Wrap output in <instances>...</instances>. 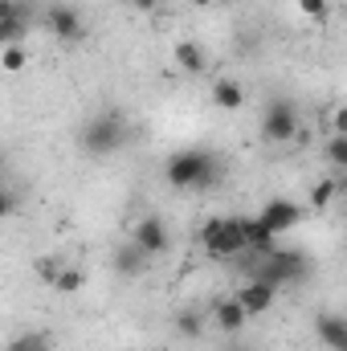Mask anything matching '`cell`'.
<instances>
[{"instance_id":"6da1fadb","label":"cell","mask_w":347,"mask_h":351,"mask_svg":"<svg viewBox=\"0 0 347 351\" xmlns=\"http://www.w3.org/2000/svg\"><path fill=\"white\" fill-rule=\"evenodd\" d=\"M164 180L172 184L176 192H192V188L204 192V188H213V184L221 180V164H217V156L204 152V147H184V152L168 156Z\"/></svg>"},{"instance_id":"7a4b0ae2","label":"cell","mask_w":347,"mask_h":351,"mask_svg":"<svg viewBox=\"0 0 347 351\" xmlns=\"http://www.w3.org/2000/svg\"><path fill=\"white\" fill-rule=\"evenodd\" d=\"M127 119L119 114V110H98V114H90L86 123H82V131H78V143H82V152L86 156H98V160H106V156H115L123 143H127Z\"/></svg>"},{"instance_id":"3957f363","label":"cell","mask_w":347,"mask_h":351,"mask_svg":"<svg viewBox=\"0 0 347 351\" xmlns=\"http://www.w3.org/2000/svg\"><path fill=\"white\" fill-rule=\"evenodd\" d=\"M200 245L208 258L217 262H229L237 254L250 250V233H246V217H213L204 229H200Z\"/></svg>"},{"instance_id":"277c9868","label":"cell","mask_w":347,"mask_h":351,"mask_svg":"<svg viewBox=\"0 0 347 351\" xmlns=\"http://www.w3.org/2000/svg\"><path fill=\"white\" fill-rule=\"evenodd\" d=\"M311 274V262H307V254H290V250H274V254H265L254 269V278L261 282H270V286H286V282H302Z\"/></svg>"},{"instance_id":"5b68a950","label":"cell","mask_w":347,"mask_h":351,"mask_svg":"<svg viewBox=\"0 0 347 351\" xmlns=\"http://www.w3.org/2000/svg\"><path fill=\"white\" fill-rule=\"evenodd\" d=\"M261 139L265 143L298 139V110H294V102H286V98L265 102V110H261Z\"/></svg>"},{"instance_id":"8992f818","label":"cell","mask_w":347,"mask_h":351,"mask_svg":"<svg viewBox=\"0 0 347 351\" xmlns=\"http://www.w3.org/2000/svg\"><path fill=\"white\" fill-rule=\"evenodd\" d=\"M131 241L147 254V258H160V254H168V245H172V233H168V225H164V217H139L135 221V229H131Z\"/></svg>"},{"instance_id":"52a82bcc","label":"cell","mask_w":347,"mask_h":351,"mask_svg":"<svg viewBox=\"0 0 347 351\" xmlns=\"http://www.w3.org/2000/svg\"><path fill=\"white\" fill-rule=\"evenodd\" d=\"M45 25H49V33H53L58 41H66V45H74V41L86 37L82 12H78L74 4H49V8H45Z\"/></svg>"},{"instance_id":"ba28073f","label":"cell","mask_w":347,"mask_h":351,"mask_svg":"<svg viewBox=\"0 0 347 351\" xmlns=\"http://www.w3.org/2000/svg\"><path fill=\"white\" fill-rule=\"evenodd\" d=\"M258 217L274 229V233H278V237H282V233H290V229L302 221V208H298L294 200H286V196H274V200H265V204H261Z\"/></svg>"},{"instance_id":"9c48e42d","label":"cell","mask_w":347,"mask_h":351,"mask_svg":"<svg viewBox=\"0 0 347 351\" xmlns=\"http://www.w3.org/2000/svg\"><path fill=\"white\" fill-rule=\"evenodd\" d=\"M172 58H176V70L188 74V78H200V74L208 70V53H204L200 41H176Z\"/></svg>"},{"instance_id":"30bf717a","label":"cell","mask_w":347,"mask_h":351,"mask_svg":"<svg viewBox=\"0 0 347 351\" xmlns=\"http://www.w3.org/2000/svg\"><path fill=\"white\" fill-rule=\"evenodd\" d=\"M274 294H278V286H270V282H261V278H250V282L237 290V302H241L250 315H265V311L274 306Z\"/></svg>"},{"instance_id":"8fae6325","label":"cell","mask_w":347,"mask_h":351,"mask_svg":"<svg viewBox=\"0 0 347 351\" xmlns=\"http://www.w3.org/2000/svg\"><path fill=\"white\" fill-rule=\"evenodd\" d=\"M147 262H152V258H147L135 241H123V245L115 250V258H110V265H115V274H119V278H139Z\"/></svg>"},{"instance_id":"7c38bea8","label":"cell","mask_w":347,"mask_h":351,"mask_svg":"<svg viewBox=\"0 0 347 351\" xmlns=\"http://www.w3.org/2000/svg\"><path fill=\"white\" fill-rule=\"evenodd\" d=\"M213 319H217V327L225 331V335H237L241 327H246V319H250V311L237 302V294L233 298H221L217 306H213Z\"/></svg>"},{"instance_id":"4fadbf2b","label":"cell","mask_w":347,"mask_h":351,"mask_svg":"<svg viewBox=\"0 0 347 351\" xmlns=\"http://www.w3.org/2000/svg\"><path fill=\"white\" fill-rule=\"evenodd\" d=\"M315 331H319V339H323V348H331V351H344L347 343V319L344 315H319L315 319Z\"/></svg>"},{"instance_id":"5bb4252c","label":"cell","mask_w":347,"mask_h":351,"mask_svg":"<svg viewBox=\"0 0 347 351\" xmlns=\"http://www.w3.org/2000/svg\"><path fill=\"white\" fill-rule=\"evenodd\" d=\"M213 106L217 110H241L246 106V90L237 78H217L213 82Z\"/></svg>"},{"instance_id":"9a60e30c","label":"cell","mask_w":347,"mask_h":351,"mask_svg":"<svg viewBox=\"0 0 347 351\" xmlns=\"http://www.w3.org/2000/svg\"><path fill=\"white\" fill-rule=\"evenodd\" d=\"M246 233H250V250H254V254H261V258L278 250V245H274V241H278V233H274V229H270V225H265L261 217L246 221Z\"/></svg>"},{"instance_id":"2e32d148","label":"cell","mask_w":347,"mask_h":351,"mask_svg":"<svg viewBox=\"0 0 347 351\" xmlns=\"http://www.w3.org/2000/svg\"><path fill=\"white\" fill-rule=\"evenodd\" d=\"M176 331H180L184 339H200V335H204V315H200L196 306H184V311L176 315Z\"/></svg>"},{"instance_id":"e0dca14e","label":"cell","mask_w":347,"mask_h":351,"mask_svg":"<svg viewBox=\"0 0 347 351\" xmlns=\"http://www.w3.org/2000/svg\"><path fill=\"white\" fill-rule=\"evenodd\" d=\"M8 351H53V339L45 331H25V335L8 339Z\"/></svg>"},{"instance_id":"ac0fdd59","label":"cell","mask_w":347,"mask_h":351,"mask_svg":"<svg viewBox=\"0 0 347 351\" xmlns=\"http://www.w3.org/2000/svg\"><path fill=\"white\" fill-rule=\"evenodd\" d=\"M335 196H339V184H335L331 176H323V180L311 188V208H315V213H323V208H331V200H335Z\"/></svg>"},{"instance_id":"d6986e66","label":"cell","mask_w":347,"mask_h":351,"mask_svg":"<svg viewBox=\"0 0 347 351\" xmlns=\"http://www.w3.org/2000/svg\"><path fill=\"white\" fill-rule=\"evenodd\" d=\"M82 282H86V274H82L78 265H66V262H62L58 278H53V290H62V294H78V290H82Z\"/></svg>"},{"instance_id":"ffe728a7","label":"cell","mask_w":347,"mask_h":351,"mask_svg":"<svg viewBox=\"0 0 347 351\" xmlns=\"http://www.w3.org/2000/svg\"><path fill=\"white\" fill-rule=\"evenodd\" d=\"M323 160H327L331 168L347 172V135H327V143H323Z\"/></svg>"},{"instance_id":"44dd1931","label":"cell","mask_w":347,"mask_h":351,"mask_svg":"<svg viewBox=\"0 0 347 351\" xmlns=\"http://www.w3.org/2000/svg\"><path fill=\"white\" fill-rule=\"evenodd\" d=\"M25 37V16H4L0 21V45H21Z\"/></svg>"},{"instance_id":"7402d4cb","label":"cell","mask_w":347,"mask_h":351,"mask_svg":"<svg viewBox=\"0 0 347 351\" xmlns=\"http://www.w3.org/2000/svg\"><path fill=\"white\" fill-rule=\"evenodd\" d=\"M298 12L307 21H327L331 16V0H298Z\"/></svg>"},{"instance_id":"603a6c76","label":"cell","mask_w":347,"mask_h":351,"mask_svg":"<svg viewBox=\"0 0 347 351\" xmlns=\"http://www.w3.org/2000/svg\"><path fill=\"white\" fill-rule=\"evenodd\" d=\"M0 62H4V70H8V74H21V70H25V62H29V53H25L21 45H4V58H0Z\"/></svg>"},{"instance_id":"cb8c5ba5","label":"cell","mask_w":347,"mask_h":351,"mask_svg":"<svg viewBox=\"0 0 347 351\" xmlns=\"http://www.w3.org/2000/svg\"><path fill=\"white\" fill-rule=\"evenodd\" d=\"M331 135H347V106L331 110Z\"/></svg>"},{"instance_id":"d4e9b609","label":"cell","mask_w":347,"mask_h":351,"mask_svg":"<svg viewBox=\"0 0 347 351\" xmlns=\"http://www.w3.org/2000/svg\"><path fill=\"white\" fill-rule=\"evenodd\" d=\"M0 213H4V217H12V213H16V192H12V188H4V200H0Z\"/></svg>"},{"instance_id":"484cf974","label":"cell","mask_w":347,"mask_h":351,"mask_svg":"<svg viewBox=\"0 0 347 351\" xmlns=\"http://www.w3.org/2000/svg\"><path fill=\"white\" fill-rule=\"evenodd\" d=\"M131 8H135V12H156L160 0H131Z\"/></svg>"},{"instance_id":"4316f807","label":"cell","mask_w":347,"mask_h":351,"mask_svg":"<svg viewBox=\"0 0 347 351\" xmlns=\"http://www.w3.org/2000/svg\"><path fill=\"white\" fill-rule=\"evenodd\" d=\"M188 4H192V8H213L217 0H188Z\"/></svg>"},{"instance_id":"83f0119b","label":"cell","mask_w":347,"mask_h":351,"mask_svg":"<svg viewBox=\"0 0 347 351\" xmlns=\"http://www.w3.org/2000/svg\"><path fill=\"white\" fill-rule=\"evenodd\" d=\"M344 351H347V343H344Z\"/></svg>"}]
</instances>
